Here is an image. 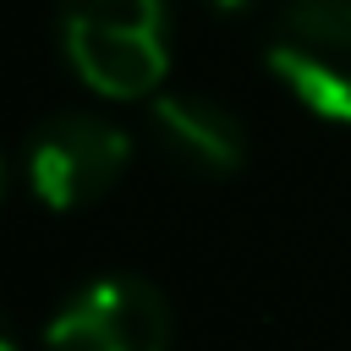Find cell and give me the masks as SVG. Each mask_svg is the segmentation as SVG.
I'll use <instances>...</instances> for the list:
<instances>
[{"label": "cell", "mask_w": 351, "mask_h": 351, "mask_svg": "<svg viewBox=\"0 0 351 351\" xmlns=\"http://www.w3.org/2000/svg\"><path fill=\"white\" fill-rule=\"evenodd\" d=\"M60 55L99 99H148L170 71V0H60Z\"/></svg>", "instance_id": "6da1fadb"}, {"label": "cell", "mask_w": 351, "mask_h": 351, "mask_svg": "<svg viewBox=\"0 0 351 351\" xmlns=\"http://www.w3.org/2000/svg\"><path fill=\"white\" fill-rule=\"evenodd\" d=\"M126 165H132V137L93 110L44 115L22 143V186L33 192V203L60 214L110 197Z\"/></svg>", "instance_id": "7a4b0ae2"}, {"label": "cell", "mask_w": 351, "mask_h": 351, "mask_svg": "<svg viewBox=\"0 0 351 351\" xmlns=\"http://www.w3.org/2000/svg\"><path fill=\"white\" fill-rule=\"evenodd\" d=\"M263 60L302 110L351 126V0H285Z\"/></svg>", "instance_id": "3957f363"}, {"label": "cell", "mask_w": 351, "mask_h": 351, "mask_svg": "<svg viewBox=\"0 0 351 351\" xmlns=\"http://www.w3.org/2000/svg\"><path fill=\"white\" fill-rule=\"evenodd\" d=\"M176 313L143 274H93L44 324V351H170Z\"/></svg>", "instance_id": "277c9868"}, {"label": "cell", "mask_w": 351, "mask_h": 351, "mask_svg": "<svg viewBox=\"0 0 351 351\" xmlns=\"http://www.w3.org/2000/svg\"><path fill=\"white\" fill-rule=\"evenodd\" d=\"M148 126H154L159 154L197 181H230L252 154L247 121L225 99H208V93H181V88L159 93L148 110Z\"/></svg>", "instance_id": "5b68a950"}, {"label": "cell", "mask_w": 351, "mask_h": 351, "mask_svg": "<svg viewBox=\"0 0 351 351\" xmlns=\"http://www.w3.org/2000/svg\"><path fill=\"white\" fill-rule=\"evenodd\" d=\"M208 5H214V11H247L252 0H208Z\"/></svg>", "instance_id": "8992f818"}]
</instances>
